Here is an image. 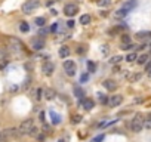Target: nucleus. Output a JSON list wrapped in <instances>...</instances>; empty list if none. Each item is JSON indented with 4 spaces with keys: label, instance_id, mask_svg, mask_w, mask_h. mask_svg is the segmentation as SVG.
Masks as SVG:
<instances>
[{
    "label": "nucleus",
    "instance_id": "f257e3e1",
    "mask_svg": "<svg viewBox=\"0 0 151 142\" xmlns=\"http://www.w3.org/2000/svg\"><path fill=\"white\" fill-rule=\"evenodd\" d=\"M144 123H145V119L142 117L141 114H136L135 115V119L132 120L130 123V129H132V132H141L142 129H144Z\"/></svg>",
    "mask_w": 151,
    "mask_h": 142
},
{
    "label": "nucleus",
    "instance_id": "f03ea898",
    "mask_svg": "<svg viewBox=\"0 0 151 142\" xmlns=\"http://www.w3.org/2000/svg\"><path fill=\"white\" fill-rule=\"evenodd\" d=\"M33 127H34L33 119H27V120H24V121L19 124V127H18V133H19V135H30V132H31Z\"/></svg>",
    "mask_w": 151,
    "mask_h": 142
},
{
    "label": "nucleus",
    "instance_id": "7ed1b4c3",
    "mask_svg": "<svg viewBox=\"0 0 151 142\" xmlns=\"http://www.w3.org/2000/svg\"><path fill=\"white\" fill-rule=\"evenodd\" d=\"M8 47L12 50V52H15V54H21L22 50H24L22 43L18 40V38H14V37H10L9 40H8Z\"/></svg>",
    "mask_w": 151,
    "mask_h": 142
},
{
    "label": "nucleus",
    "instance_id": "20e7f679",
    "mask_svg": "<svg viewBox=\"0 0 151 142\" xmlns=\"http://www.w3.org/2000/svg\"><path fill=\"white\" fill-rule=\"evenodd\" d=\"M39 6H40V2H39V0H27V2L22 5L21 9H22L24 14H31V12L36 10Z\"/></svg>",
    "mask_w": 151,
    "mask_h": 142
},
{
    "label": "nucleus",
    "instance_id": "39448f33",
    "mask_svg": "<svg viewBox=\"0 0 151 142\" xmlns=\"http://www.w3.org/2000/svg\"><path fill=\"white\" fill-rule=\"evenodd\" d=\"M136 40L141 42V43H145V45H151V31H139L136 33Z\"/></svg>",
    "mask_w": 151,
    "mask_h": 142
},
{
    "label": "nucleus",
    "instance_id": "423d86ee",
    "mask_svg": "<svg viewBox=\"0 0 151 142\" xmlns=\"http://www.w3.org/2000/svg\"><path fill=\"white\" fill-rule=\"evenodd\" d=\"M77 12H79V6L76 5V3H68V5L64 6V14L67 16H74Z\"/></svg>",
    "mask_w": 151,
    "mask_h": 142
},
{
    "label": "nucleus",
    "instance_id": "0eeeda50",
    "mask_svg": "<svg viewBox=\"0 0 151 142\" xmlns=\"http://www.w3.org/2000/svg\"><path fill=\"white\" fill-rule=\"evenodd\" d=\"M64 70H65V73L71 77V75H74L76 74V71H77V70H76V64L73 62V61H65L64 62Z\"/></svg>",
    "mask_w": 151,
    "mask_h": 142
},
{
    "label": "nucleus",
    "instance_id": "6e6552de",
    "mask_svg": "<svg viewBox=\"0 0 151 142\" xmlns=\"http://www.w3.org/2000/svg\"><path fill=\"white\" fill-rule=\"evenodd\" d=\"M79 105H82L86 111H89V110H92L93 108V101L92 99H86V98H80L79 99Z\"/></svg>",
    "mask_w": 151,
    "mask_h": 142
},
{
    "label": "nucleus",
    "instance_id": "1a4fd4ad",
    "mask_svg": "<svg viewBox=\"0 0 151 142\" xmlns=\"http://www.w3.org/2000/svg\"><path fill=\"white\" fill-rule=\"evenodd\" d=\"M31 47L34 49V50H42L43 47H45V40L43 38H33L31 40Z\"/></svg>",
    "mask_w": 151,
    "mask_h": 142
},
{
    "label": "nucleus",
    "instance_id": "9d476101",
    "mask_svg": "<svg viewBox=\"0 0 151 142\" xmlns=\"http://www.w3.org/2000/svg\"><path fill=\"white\" fill-rule=\"evenodd\" d=\"M121 102H123V96L121 95H113L110 98V105L111 107H119Z\"/></svg>",
    "mask_w": 151,
    "mask_h": 142
},
{
    "label": "nucleus",
    "instance_id": "9b49d317",
    "mask_svg": "<svg viewBox=\"0 0 151 142\" xmlns=\"http://www.w3.org/2000/svg\"><path fill=\"white\" fill-rule=\"evenodd\" d=\"M54 70H55V65H54L52 62H45V64H43V73H45L46 75H52Z\"/></svg>",
    "mask_w": 151,
    "mask_h": 142
},
{
    "label": "nucleus",
    "instance_id": "f8f14e48",
    "mask_svg": "<svg viewBox=\"0 0 151 142\" xmlns=\"http://www.w3.org/2000/svg\"><path fill=\"white\" fill-rule=\"evenodd\" d=\"M138 6V0H128V2H126L124 5H123V8L126 9V10H132V9H135Z\"/></svg>",
    "mask_w": 151,
    "mask_h": 142
},
{
    "label": "nucleus",
    "instance_id": "ddd939ff",
    "mask_svg": "<svg viewBox=\"0 0 151 142\" xmlns=\"http://www.w3.org/2000/svg\"><path fill=\"white\" fill-rule=\"evenodd\" d=\"M128 14H129V10H126L124 8H121V9H119L116 14H114V16H116L117 19H123V18L128 16Z\"/></svg>",
    "mask_w": 151,
    "mask_h": 142
},
{
    "label": "nucleus",
    "instance_id": "4468645a",
    "mask_svg": "<svg viewBox=\"0 0 151 142\" xmlns=\"http://www.w3.org/2000/svg\"><path fill=\"white\" fill-rule=\"evenodd\" d=\"M102 84H104V87H105L107 90H110V92L116 89V82H114V80H110V79H108V80H105Z\"/></svg>",
    "mask_w": 151,
    "mask_h": 142
},
{
    "label": "nucleus",
    "instance_id": "2eb2a0df",
    "mask_svg": "<svg viewBox=\"0 0 151 142\" xmlns=\"http://www.w3.org/2000/svg\"><path fill=\"white\" fill-rule=\"evenodd\" d=\"M43 95H45L46 99H54L55 95H56V92H55L54 89H45V90H43Z\"/></svg>",
    "mask_w": 151,
    "mask_h": 142
},
{
    "label": "nucleus",
    "instance_id": "dca6fc26",
    "mask_svg": "<svg viewBox=\"0 0 151 142\" xmlns=\"http://www.w3.org/2000/svg\"><path fill=\"white\" fill-rule=\"evenodd\" d=\"M49 114H50V117H52V123L54 124H59L61 123V115L59 114H56L55 111H50Z\"/></svg>",
    "mask_w": 151,
    "mask_h": 142
},
{
    "label": "nucleus",
    "instance_id": "f3484780",
    "mask_svg": "<svg viewBox=\"0 0 151 142\" xmlns=\"http://www.w3.org/2000/svg\"><path fill=\"white\" fill-rule=\"evenodd\" d=\"M91 21H92V16L91 15H82L80 16V24H83V25H87V24H91Z\"/></svg>",
    "mask_w": 151,
    "mask_h": 142
},
{
    "label": "nucleus",
    "instance_id": "a211bd4d",
    "mask_svg": "<svg viewBox=\"0 0 151 142\" xmlns=\"http://www.w3.org/2000/svg\"><path fill=\"white\" fill-rule=\"evenodd\" d=\"M70 55V49L67 47V46H62L61 49H59V56L61 58H67Z\"/></svg>",
    "mask_w": 151,
    "mask_h": 142
},
{
    "label": "nucleus",
    "instance_id": "6ab92c4d",
    "mask_svg": "<svg viewBox=\"0 0 151 142\" xmlns=\"http://www.w3.org/2000/svg\"><path fill=\"white\" fill-rule=\"evenodd\" d=\"M136 61H138V64H139V65H145V64H147L150 59H148V55L144 54V55H139V56H138Z\"/></svg>",
    "mask_w": 151,
    "mask_h": 142
},
{
    "label": "nucleus",
    "instance_id": "aec40b11",
    "mask_svg": "<svg viewBox=\"0 0 151 142\" xmlns=\"http://www.w3.org/2000/svg\"><path fill=\"white\" fill-rule=\"evenodd\" d=\"M98 98H99V102L102 105H105V104H110V99L105 96V95H102V93H98Z\"/></svg>",
    "mask_w": 151,
    "mask_h": 142
},
{
    "label": "nucleus",
    "instance_id": "412c9836",
    "mask_svg": "<svg viewBox=\"0 0 151 142\" xmlns=\"http://www.w3.org/2000/svg\"><path fill=\"white\" fill-rule=\"evenodd\" d=\"M19 30H21L22 33H28V31H30V25H28L27 22H21V24H19Z\"/></svg>",
    "mask_w": 151,
    "mask_h": 142
},
{
    "label": "nucleus",
    "instance_id": "4be33fe9",
    "mask_svg": "<svg viewBox=\"0 0 151 142\" xmlns=\"http://www.w3.org/2000/svg\"><path fill=\"white\" fill-rule=\"evenodd\" d=\"M129 43H132V38H130V36H128V34H123V36H121V45H129Z\"/></svg>",
    "mask_w": 151,
    "mask_h": 142
},
{
    "label": "nucleus",
    "instance_id": "5701e85b",
    "mask_svg": "<svg viewBox=\"0 0 151 142\" xmlns=\"http://www.w3.org/2000/svg\"><path fill=\"white\" fill-rule=\"evenodd\" d=\"M124 59L128 61V62H133V61H136V59H138V55H136V54H128Z\"/></svg>",
    "mask_w": 151,
    "mask_h": 142
},
{
    "label": "nucleus",
    "instance_id": "b1692460",
    "mask_svg": "<svg viewBox=\"0 0 151 142\" xmlns=\"http://www.w3.org/2000/svg\"><path fill=\"white\" fill-rule=\"evenodd\" d=\"M74 95L77 96V98H83L84 92H83V90H82V89H80L79 86H76V87H74Z\"/></svg>",
    "mask_w": 151,
    "mask_h": 142
},
{
    "label": "nucleus",
    "instance_id": "393cba45",
    "mask_svg": "<svg viewBox=\"0 0 151 142\" xmlns=\"http://www.w3.org/2000/svg\"><path fill=\"white\" fill-rule=\"evenodd\" d=\"M37 25H39V27H43V25L46 24V19L43 18V16H39V18H36V21H34Z\"/></svg>",
    "mask_w": 151,
    "mask_h": 142
},
{
    "label": "nucleus",
    "instance_id": "a878e982",
    "mask_svg": "<svg viewBox=\"0 0 151 142\" xmlns=\"http://www.w3.org/2000/svg\"><path fill=\"white\" fill-rule=\"evenodd\" d=\"M87 70H89V73H95V70H96L95 62H92V61H89V62H87Z\"/></svg>",
    "mask_w": 151,
    "mask_h": 142
},
{
    "label": "nucleus",
    "instance_id": "bb28decb",
    "mask_svg": "<svg viewBox=\"0 0 151 142\" xmlns=\"http://www.w3.org/2000/svg\"><path fill=\"white\" fill-rule=\"evenodd\" d=\"M141 77H142V74L141 73H136V74H133V75H130V82H138V80H141Z\"/></svg>",
    "mask_w": 151,
    "mask_h": 142
},
{
    "label": "nucleus",
    "instance_id": "cd10ccee",
    "mask_svg": "<svg viewBox=\"0 0 151 142\" xmlns=\"http://www.w3.org/2000/svg\"><path fill=\"white\" fill-rule=\"evenodd\" d=\"M121 59H123V58H121L120 55H116V56H113V58L110 59V62H111V64H119Z\"/></svg>",
    "mask_w": 151,
    "mask_h": 142
},
{
    "label": "nucleus",
    "instance_id": "c85d7f7f",
    "mask_svg": "<svg viewBox=\"0 0 151 142\" xmlns=\"http://www.w3.org/2000/svg\"><path fill=\"white\" fill-rule=\"evenodd\" d=\"M136 46L135 45H132V43H129V45H121L120 46V49H123V50H130V49H135Z\"/></svg>",
    "mask_w": 151,
    "mask_h": 142
},
{
    "label": "nucleus",
    "instance_id": "c756f323",
    "mask_svg": "<svg viewBox=\"0 0 151 142\" xmlns=\"http://www.w3.org/2000/svg\"><path fill=\"white\" fill-rule=\"evenodd\" d=\"M104 139H105V135H98L92 139V142H104Z\"/></svg>",
    "mask_w": 151,
    "mask_h": 142
},
{
    "label": "nucleus",
    "instance_id": "7c9ffc66",
    "mask_svg": "<svg viewBox=\"0 0 151 142\" xmlns=\"http://www.w3.org/2000/svg\"><path fill=\"white\" fill-rule=\"evenodd\" d=\"M58 30H59V22L52 24V27H50V33H58Z\"/></svg>",
    "mask_w": 151,
    "mask_h": 142
},
{
    "label": "nucleus",
    "instance_id": "2f4dec72",
    "mask_svg": "<svg viewBox=\"0 0 151 142\" xmlns=\"http://www.w3.org/2000/svg\"><path fill=\"white\" fill-rule=\"evenodd\" d=\"M42 95H43V89H37L36 90V101H40Z\"/></svg>",
    "mask_w": 151,
    "mask_h": 142
},
{
    "label": "nucleus",
    "instance_id": "473e14b6",
    "mask_svg": "<svg viewBox=\"0 0 151 142\" xmlns=\"http://www.w3.org/2000/svg\"><path fill=\"white\" fill-rule=\"evenodd\" d=\"M110 3H111V0H99V2H98L99 6H104V8L110 6Z\"/></svg>",
    "mask_w": 151,
    "mask_h": 142
},
{
    "label": "nucleus",
    "instance_id": "72a5a7b5",
    "mask_svg": "<svg viewBox=\"0 0 151 142\" xmlns=\"http://www.w3.org/2000/svg\"><path fill=\"white\" fill-rule=\"evenodd\" d=\"M87 80H89V74H86V73H84V74L80 75V83H86Z\"/></svg>",
    "mask_w": 151,
    "mask_h": 142
},
{
    "label": "nucleus",
    "instance_id": "f704fd0d",
    "mask_svg": "<svg viewBox=\"0 0 151 142\" xmlns=\"http://www.w3.org/2000/svg\"><path fill=\"white\" fill-rule=\"evenodd\" d=\"M73 123H80L82 121V115H77V114H74L73 115V120H71Z\"/></svg>",
    "mask_w": 151,
    "mask_h": 142
},
{
    "label": "nucleus",
    "instance_id": "c9c22d12",
    "mask_svg": "<svg viewBox=\"0 0 151 142\" xmlns=\"http://www.w3.org/2000/svg\"><path fill=\"white\" fill-rule=\"evenodd\" d=\"M6 141H8V138L5 136L3 130H0V142H6Z\"/></svg>",
    "mask_w": 151,
    "mask_h": 142
},
{
    "label": "nucleus",
    "instance_id": "e433bc0d",
    "mask_svg": "<svg viewBox=\"0 0 151 142\" xmlns=\"http://www.w3.org/2000/svg\"><path fill=\"white\" fill-rule=\"evenodd\" d=\"M145 71H148V73H151V59L145 64Z\"/></svg>",
    "mask_w": 151,
    "mask_h": 142
},
{
    "label": "nucleus",
    "instance_id": "4c0bfd02",
    "mask_svg": "<svg viewBox=\"0 0 151 142\" xmlns=\"http://www.w3.org/2000/svg\"><path fill=\"white\" fill-rule=\"evenodd\" d=\"M37 132H39V129H37V127L34 126V127L31 129V132H30V135H31V136H36V135H37Z\"/></svg>",
    "mask_w": 151,
    "mask_h": 142
},
{
    "label": "nucleus",
    "instance_id": "58836bf2",
    "mask_svg": "<svg viewBox=\"0 0 151 142\" xmlns=\"http://www.w3.org/2000/svg\"><path fill=\"white\" fill-rule=\"evenodd\" d=\"M144 127H145V129H150V130H151V120L145 121V123H144Z\"/></svg>",
    "mask_w": 151,
    "mask_h": 142
},
{
    "label": "nucleus",
    "instance_id": "ea45409f",
    "mask_svg": "<svg viewBox=\"0 0 151 142\" xmlns=\"http://www.w3.org/2000/svg\"><path fill=\"white\" fill-rule=\"evenodd\" d=\"M43 132H50V126L49 124H43Z\"/></svg>",
    "mask_w": 151,
    "mask_h": 142
},
{
    "label": "nucleus",
    "instance_id": "a19ab883",
    "mask_svg": "<svg viewBox=\"0 0 151 142\" xmlns=\"http://www.w3.org/2000/svg\"><path fill=\"white\" fill-rule=\"evenodd\" d=\"M67 27H68V28H73V27H74V21H68V22H67Z\"/></svg>",
    "mask_w": 151,
    "mask_h": 142
},
{
    "label": "nucleus",
    "instance_id": "79ce46f5",
    "mask_svg": "<svg viewBox=\"0 0 151 142\" xmlns=\"http://www.w3.org/2000/svg\"><path fill=\"white\" fill-rule=\"evenodd\" d=\"M84 52V49H83V46H79V49H77V54H83Z\"/></svg>",
    "mask_w": 151,
    "mask_h": 142
},
{
    "label": "nucleus",
    "instance_id": "37998d69",
    "mask_svg": "<svg viewBox=\"0 0 151 142\" xmlns=\"http://www.w3.org/2000/svg\"><path fill=\"white\" fill-rule=\"evenodd\" d=\"M37 141H45V135H39V136H37Z\"/></svg>",
    "mask_w": 151,
    "mask_h": 142
},
{
    "label": "nucleus",
    "instance_id": "c03bdc74",
    "mask_svg": "<svg viewBox=\"0 0 151 142\" xmlns=\"http://www.w3.org/2000/svg\"><path fill=\"white\" fill-rule=\"evenodd\" d=\"M40 120H42V121H45V113H43V111L40 113Z\"/></svg>",
    "mask_w": 151,
    "mask_h": 142
},
{
    "label": "nucleus",
    "instance_id": "a18cd8bd",
    "mask_svg": "<svg viewBox=\"0 0 151 142\" xmlns=\"http://www.w3.org/2000/svg\"><path fill=\"white\" fill-rule=\"evenodd\" d=\"M58 142H67V138H62V139H59Z\"/></svg>",
    "mask_w": 151,
    "mask_h": 142
},
{
    "label": "nucleus",
    "instance_id": "49530a36",
    "mask_svg": "<svg viewBox=\"0 0 151 142\" xmlns=\"http://www.w3.org/2000/svg\"><path fill=\"white\" fill-rule=\"evenodd\" d=\"M148 117H150V120H151V113H150V115H148Z\"/></svg>",
    "mask_w": 151,
    "mask_h": 142
},
{
    "label": "nucleus",
    "instance_id": "de8ad7c7",
    "mask_svg": "<svg viewBox=\"0 0 151 142\" xmlns=\"http://www.w3.org/2000/svg\"><path fill=\"white\" fill-rule=\"evenodd\" d=\"M150 55H151V49H150Z\"/></svg>",
    "mask_w": 151,
    "mask_h": 142
},
{
    "label": "nucleus",
    "instance_id": "09e8293b",
    "mask_svg": "<svg viewBox=\"0 0 151 142\" xmlns=\"http://www.w3.org/2000/svg\"><path fill=\"white\" fill-rule=\"evenodd\" d=\"M150 75H151V73H150Z\"/></svg>",
    "mask_w": 151,
    "mask_h": 142
}]
</instances>
